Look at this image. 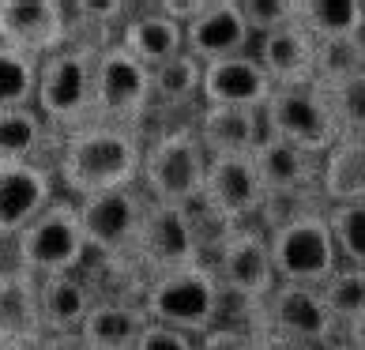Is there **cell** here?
Masks as SVG:
<instances>
[{"label": "cell", "instance_id": "29", "mask_svg": "<svg viewBox=\"0 0 365 350\" xmlns=\"http://www.w3.org/2000/svg\"><path fill=\"white\" fill-rule=\"evenodd\" d=\"M46 120L38 110H4L0 113V163H34L46 147Z\"/></svg>", "mask_w": 365, "mask_h": 350}, {"label": "cell", "instance_id": "39", "mask_svg": "<svg viewBox=\"0 0 365 350\" xmlns=\"http://www.w3.org/2000/svg\"><path fill=\"white\" fill-rule=\"evenodd\" d=\"M324 350H358V346H350V343H346V339H335V343H331V346H324Z\"/></svg>", "mask_w": 365, "mask_h": 350}, {"label": "cell", "instance_id": "22", "mask_svg": "<svg viewBox=\"0 0 365 350\" xmlns=\"http://www.w3.org/2000/svg\"><path fill=\"white\" fill-rule=\"evenodd\" d=\"M117 42L125 46L132 57H136L143 68H162L166 61H173L178 53H185V23L173 19L162 4L132 16L125 26H120Z\"/></svg>", "mask_w": 365, "mask_h": 350}, {"label": "cell", "instance_id": "27", "mask_svg": "<svg viewBox=\"0 0 365 350\" xmlns=\"http://www.w3.org/2000/svg\"><path fill=\"white\" fill-rule=\"evenodd\" d=\"M151 94L162 110H185V105L204 102V64L188 49L178 53L173 61L151 72Z\"/></svg>", "mask_w": 365, "mask_h": 350}, {"label": "cell", "instance_id": "24", "mask_svg": "<svg viewBox=\"0 0 365 350\" xmlns=\"http://www.w3.org/2000/svg\"><path fill=\"white\" fill-rule=\"evenodd\" d=\"M38 298H42L46 335H72L83 328L87 313L94 309V294L76 275H46L38 279Z\"/></svg>", "mask_w": 365, "mask_h": 350}, {"label": "cell", "instance_id": "4", "mask_svg": "<svg viewBox=\"0 0 365 350\" xmlns=\"http://www.w3.org/2000/svg\"><path fill=\"white\" fill-rule=\"evenodd\" d=\"M211 155L196 136V125L166 128L151 140L143 151V173L140 185L151 196V204H173V207H196L204 196Z\"/></svg>", "mask_w": 365, "mask_h": 350}, {"label": "cell", "instance_id": "20", "mask_svg": "<svg viewBox=\"0 0 365 350\" xmlns=\"http://www.w3.org/2000/svg\"><path fill=\"white\" fill-rule=\"evenodd\" d=\"M252 166L260 173L267 200H294L305 188L320 185V158L294 143H282L275 136L260 140V147L252 151Z\"/></svg>", "mask_w": 365, "mask_h": 350}, {"label": "cell", "instance_id": "17", "mask_svg": "<svg viewBox=\"0 0 365 350\" xmlns=\"http://www.w3.org/2000/svg\"><path fill=\"white\" fill-rule=\"evenodd\" d=\"M272 94H275V83L267 79L256 53H237V57L204 64V105H230V110L264 113Z\"/></svg>", "mask_w": 365, "mask_h": 350}, {"label": "cell", "instance_id": "36", "mask_svg": "<svg viewBox=\"0 0 365 350\" xmlns=\"http://www.w3.org/2000/svg\"><path fill=\"white\" fill-rule=\"evenodd\" d=\"M200 350H256V331H241V328L219 324V328H211L204 339H200Z\"/></svg>", "mask_w": 365, "mask_h": 350}, {"label": "cell", "instance_id": "16", "mask_svg": "<svg viewBox=\"0 0 365 350\" xmlns=\"http://www.w3.org/2000/svg\"><path fill=\"white\" fill-rule=\"evenodd\" d=\"M53 204V177L42 163H0V241H16Z\"/></svg>", "mask_w": 365, "mask_h": 350}, {"label": "cell", "instance_id": "25", "mask_svg": "<svg viewBox=\"0 0 365 350\" xmlns=\"http://www.w3.org/2000/svg\"><path fill=\"white\" fill-rule=\"evenodd\" d=\"M320 192L328 204H365V136H343L320 158Z\"/></svg>", "mask_w": 365, "mask_h": 350}, {"label": "cell", "instance_id": "28", "mask_svg": "<svg viewBox=\"0 0 365 350\" xmlns=\"http://www.w3.org/2000/svg\"><path fill=\"white\" fill-rule=\"evenodd\" d=\"M38 72H42V61L38 57H26V53L0 42V113L4 110H34Z\"/></svg>", "mask_w": 365, "mask_h": 350}, {"label": "cell", "instance_id": "21", "mask_svg": "<svg viewBox=\"0 0 365 350\" xmlns=\"http://www.w3.org/2000/svg\"><path fill=\"white\" fill-rule=\"evenodd\" d=\"M196 136L211 158H249L267 136L260 110H230V105H204L196 120Z\"/></svg>", "mask_w": 365, "mask_h": 350}, {"label": "cell", "instance_id": "38", "mask_svg": "<svg viewBox=\"0 0 365 350\" xmlns=\"http://www.w3.org/2000/svg\"><path fill=\"white\" fill-rule=\"evenodd\" d=\"M343 339H346L350 346L365 350V316H358L354 324H346V328H343Z\"/></svg>", "mask_w": 365, "mask_h": 350}, {"label": "cell", "instance_id": "7", "mask_svg": "<svg viewBox=\"0 0 365 350\" xmlns=\"http://www.w3.org/2000/svg\"><path fill=\"white\" fill-rule=\"evenodd\" d=\"M151 105V68H143L120 42H106L94 72V125L140 128Z\"/></svg>", "mask_w": 365, "mask_h": 350}, {"label": "cell", "instance_id": "31", "mask_svg": "<svg viewBox=\"0 0 365 350\" xmlns=\"http://www.w3.org/2000/svg\"><path fill=\"white\" fill-rule=\"evenodd\" d=\"M358 72H365V34L317 42V87H335Z\"/></svg>", "mask_w": 365, "mask_h": 350}, {"label": "cell", "instance_id": "11", "mask_svg": "<svg viewBox=\"0 0 365 350\" xmlns=\"http://www.w3.org/2000/svg\"><path fill=\"white\" fill-rule=\"evenodd\" d=\"M151 200L140 196V188H120V192L79 200V219H83L87 245L106 260H132L136 241L143 230V215Z\"/></svg>", "mask_w": 365, "mask_h": 350}, {"label": "cell", "instance_id": "12", "mask_svg": "<svg viewBox=\"0 0 365 350\" xmlns=\"http://www.w3.org/2000/svg\"><path fill=\"white\" fill-rule=\"evenodd\" d=\"M0 42L46 61L76 42L68 8L61 0H0Z\"/></svg>", "mask_w": 365, "mask_h": 350}, {"label": "cell", "instance_id": "1", "mask_svg": "<svg viewBox=\"0 0 365 350\" xmlns=\"http://www.w3.org/2000/svg\"><path fill=\"white\" fill-rule=\"evenodd\" d=\"M143 151L147 147L136 128L87 125L64 136V147L57 155V177L79 200L136 188L143 173Z\"/></svg>", "mask_w": 365, "mask_h": 350}, {"label": "cell", "instance_id": "9", "mask_svg": "<svg viewBox=\"0 0 365 350\" xmlns=\"http://www.w3.org/2000/svg\"><path fill=\"white\" fill-rule=\"evenodd\" d=\"M215 275L222 290L249 305H264L279 287L275 260H272V234L260 226H234L226 230L215 249Z\"/></svg>", "mask_w": 365, "mask_h": 350}, {"label": "cell", "instance_id": "8", "mask_svg": "<svg viewBox=\"0 0 365 350\" xmlns=\"http://www.w3.org/2000/svg\"><path fill=\"white\" fill-rule=\"evenodd\" d=\"M264 128L267 136L294 143L317 158H324L343 140V132L331 117L328 94L320 87H279L272 102L264 105Z\"/></svg>", "mask_w": 365, "mask_h": 350}, {"label": "cell", "instance_id": "14", "mask_svg": "<svg viewBox=\"0 0 365 350\" xmlns=\"http://www.w3.org/2000/svg\"><path fill=\"white\" fill-rule=\"evenodd\" d=\"M267 196L260 185V173L249 158H211L207 163V181H204V196H200V207H204L211 219H219L226 230L234 226H249V219L264 211Z\"/></svg>", "mask_w": 365, "mask_h": 350}, {"label": "cell", "instance_id": "33", "mask_svg": "<svg viewBox=\"0 0 365 350\" xmlns=\"http://www.w3.org/2000/svg\"><path fill=\"white\" fill-rule=\"evenodd\" d=\"M328 94L331 117L343 136H365V72L343 79L335 87H320Z\"/></svg>", "mask_w": 365, "mask_h": 350}, {"label": "cell", "instance_id": "5", "mask_svg": "<svg viewBox=\"0 0 365 350\" xmlns=\"http://www.w3.org/2000/svg\"><path fill=\"white\" fill-rule=\"evenodd\" d=\"M272 260L279 282L294 287H324L343 267L335 249L328 211H294L272 230Z\"/></svg>", "mask_w": 365, "mask_h": 350}, {"label": "cell", "instance_id": "13", "mask_svg": "<svg viewBox=\"0 0 365 350\" xmlns=\"http://www.w3.org/2000/svg\"><path fill=\"white\" fill-rule=\"evenodd\" d=\"M260 324L264 331H275L282 339L305 343V346H331L335 343V316L328 313L317 287H294V282H279L275 294L260 305Z\"/></svg>", "mask_w": 365, "mask_h": 350}, {"label": "cell", "instance_id": "18", "mask_svg": "<svg viewBox=\"0 0 365 350\" xmlns=\"http://www.w3.org/2000/svg\"><path fill=\"white\" fill-rule=\"evenodd\" d=\"M256 61L264 64L267 79L279 87H317V38L305 26H279L252 42Z\"/></svg>", "mask_w": 365, "mask_h": 350}, {"label": "cell", "instance_id": "23", "mask_svg": "<svg viewBox=\"0 0 365 350\" xmlns=\"http://www.w3.org/2000/svg\"><path fill=\"white\" fill-rule=\"evenodd\" d=\"M147 313L143 305H125V302H94L87 313L79 335L91 343V350H136L143 331H147Z\"/></svg>", "mask_w": 365, "mask_h": 350}, {"label": "cell", "instance_id": "2", "mask_svg": "<svg viewBox=\"0 0 365 350\" xmlns=\"http://www.w3.org/2000/svg\"><path fill=\"white\" fill-rule=\"evenodd\" d=\"M102 46L106 42L83 38V42H72L42 61L34 110L42 113L46 125L64 132L94 125V72H98Z\"/></svg>", "mask_w": 365, "mask_h": 350}, {"label": "cell", "instance_id": "6", "mask_svg": "<svg viewBox=\"0 0 365 350\" xmlns=\"http://www.w3.org/2000/svg\"><path fill=\"white\" fill-rule=\"evenodd\" d=\"M87 234L83 219H79V204L72 200H53V204L38 215L16 237V260L31 275H76L79 264L87 260Z\"/></svg>", "mask_w": 365, "mask_h": 350}, {"label": "cell", "instance_id": "35", "mask_svg": "<svg viewBox=\"0 0 365 350\" xmlns=\"http://www.w3.org/2000/svg\"><path fill=\"white\" fill-rule=\"evenodd\" d=\"M136 350H200V339L188 335V331L166 328V324H147Z\"/></svg>", "mask_w": 365, "mask_h": 350}, {"label": "cell", "instance_id": "37", "mask_svg": "<svg viewBox=\"0 0 365 350\" xmlns=\"http://www.w3.org/2000/svg\"><path fill=\"white\" fill-rule=\"evenodd\" d=\"M38 350H91V343L79 331H72V335H46Z\"/></svg>", "mask_w": 365, "mask_h": 350}, {"label": "cell", "instance_id": "30", "mask_svg": "<svg viewBox=\"0 0 365 350\" xmlns=\"http://www.w3.org/2000/svg\"><path fill=\"white\" fill-rule=\"evenodd\" d=\"M320 298L328 305V313L335 316V324L346 328L358 316H365V272L361 267H339L328 282L320 287Z\"/></svg>", "mask_w": 365, "mask_h": 350}, {"label": "cell", "instance_id": "40", "mask_svg": "<svg viewBox=\"0 0 365 350\" xmlns=\"http://www.w3.org/2000/svg\"><path fill=\"white\" fill-rule=\"evenodd\" d=\"M0 350H31V346H16V343H0Z\"/></svg>", "mask_w": 365, "mask_h": 350}, {"label": "cell", "instance_id": "10", "mask_svg": "<svg viewBox=\"0 0 365 350\" xmlns=\"http://www.w3.org/2000/svg\"><path fill=\"white\" fill-rule=\"evenodd\" d=\"M132 260L151 279L181 272V267H192V264H204L200 260V226H196L192 207L147 204L143 230H140Z\"/></svg>", "mask_w": 365, "mask_h": 350}, {"label": "cell", "instance_id": "15", "mask_svg": "<svg viewBox=\"0 0 365 350\" xmlns=\"http://www.w3.org/2000/svg\"><path fill=\"white\" fill-rule=\"evenodd\" d=\"M252 42L256 34L249 31L237 0H192V11L185 19V49L200 64L252 53Z\"/></svg>", "mask_w": 365, "mask_h": 350}, {"label": "cell", "instance_id": "34", "mask_svg": "<svg viewBox=\"0 0 365 350\" xmlns=\"http://www.w3.org/2000/svg\"><path fill=\"white\" fill-rule=\"evenodd\" d=\"M237 4H241V16H245L249 31L256 38L272 34V31H279V26L297 23L294 0H237Z\"/></svg>", "mask_w": 365, "mask_h": 350}, {"label": "cell", "instance_id": "3", "mask_svg": "<svg viewBox=\"0 0 365 350\" xmlns=\"http://www.w3.org/2000/svg\"><path fill=\"white\" fill-rule=\"evenodd\" d=\"M222 302H226V290L211 264H192V267H181V272L147 279L140 298L151 324L178 328L196 335V339H204L211 328H219Z\"/></svg>", "mask_w": 365, "mask_h": 350}, {"label": "cell", "instance_id": "19", "mask_svg": "<svg viewBox=\"0 0 365 350\" xmlns=\"http://www.w3.org/2000/svg\"><path fill=\"white\" fill-rule=\"evenodd\" d=\"M46 339L42 298H38V275L26 267H0V343L31 346Z\"/></svg>", "mask_w": 365, "mask_h": 350}, {"label": "cell", "instance_id": "26", "mask_svg": "<svg viewBox=\"0 0 365 350\" xmlns=\"http://www.w3.org/2000/svg\"><path fill=\"white\" fill-rule=\"evenodd\" d=\"M297 26H305L317 42L365 34V0H294Z\"/></svg>", "mask_w": 365, "mask_h": 350}, {"label": "cell", "instance_id": "32", "mask_svg": "<svg viewBox=\"0 0 365 350\" xmlns=\"http://www.w3.org/2000/svg\"><path fill=\"white\" fill-rule=\"evenodd\" d=\"M328 226H331L335 249H339V260L346 267L365 272V204H331Z\"/></svg>", "mask_w": 365, "mask_h": 350}]
</instances>
